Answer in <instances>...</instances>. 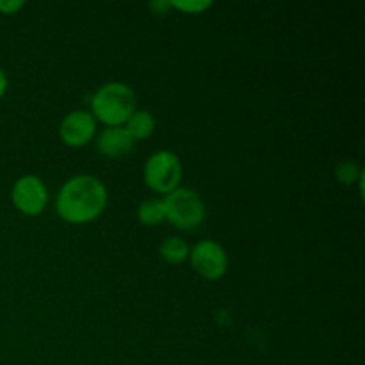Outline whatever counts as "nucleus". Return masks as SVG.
<instances>
[{"mask_svg": "<svg viewBox=\"0 0 365 365\" xmlns=\"http://www.w3.org/2000/svg\"><path fill=\"white\" fill-rule=\"evenodd\" d=\"M107 187L98 177L75 175L61 185L56 196V210L61 220L73 225L95 221L106 210Z\"/></svg>", "mask_w": 365, "mask_h": 365, "instance_id": "nucleus-1", "label": "nucleus"}, {"mask_svg": "<svg viewBox=\"0 0 365 365\" xmlns=\"http://www.w3.org/2000/svg\"><path fill=\"white\" fill-rule=\"evenodd\" d=\"M135 109L138 96L125 82H106L91 96V114L106 127H123Z\"/></svg>", "mask_w": 365, "mask_h": 365, "instance_id": "nucleus-2", "label": "nucleus"}, {"mask_svg": "<svg viewBox=\"0 0 365 365\" xmlns=\"http://www.w3.org/2000/svg\"><path fill=\"white\" fill-rule=\"evenodd\" d=\"M163 205L166 220L180 230H192L205 220V203L195 189L177 187L164 196Z\"/></svg>", "mask_w": 365, "mask_h": 365, "instance_id": "nucleus-3", "label": "nucleus"}, {"mask_svg": "<svg viewBox=\"0 0 365 365\" xmlns=\"http://www.w3.org/2000/svg\"><path fill=\"white\" fill-rule=\"evenodd\" d=\"M180 157L171 150H157L146 159L143 168V178L148 189L159 195H170L182 182Z\"/></svg>", "mask_w": 365, "mask_h": 365, "instance_id": "nucleus-4", "label": "nucleus"}, {"mask_svg": "<svg viewBox=\"0 0 365 365\" xmlns=\"http://www.w3.org/2000/svg\"><path fill=\"white\" fill-rule=\"evenodd\" d=\"M189 262L192 269L205 280H220L228 271L227 250L212 239L198 241L189 250Z\"/></svg>", "mask_w": 365, "mask_h": 365, "instance_id": "nucleus-5", "label": "nucleus"}, {"mask_svg": "<svg viewBox=\"0 0 365 365\" xmlns=\"http://www.w3.org/2000/svg\"><path fill=\"white\" fill-rule=\"evenodd\" d=\"M11 202L25 216H38L48 203V189L38 175H24L11 187Z\"/></svg>", "mask_w": 365, "mask_h": 365, "instance_id": "nucleus-6", "label": "nucleus"}, {"mask_svg": "<svg viewBox=\"0 0 365 365\" xmlns=\"http://www.w3.org/2000/svg\"><path fill=\"white\" fill-rule=\"evenodd\" d=\"M96 128H98V121L95 120L91 110L75 109L61 120L59 138L64 145L78 148L93 141Z\"/></svg>", "mask_w": 365, "mask_h": 365, "instance_id": "nucleus-7", "label": "nucleus"}, {"mask_svg": "<svg viewBox=\"0 0 365 365\" xmlns=\"http://www.w3.org/2000/svg\"><path fill=\"white\" fill-rule=\"evenodd\" d=\"M134 139L125 127H106L96 135V148L107 159H120L134 148Z\"/></svg>", "mask_w": 365, "mask_h": 365, "instance_id": "nucleus-8", "label": "nucleus"}, {"mask_svg": "<svg viewBox=\"0 0 365 365\" xmlns=\"http://www.w3.org/2000/svg\"><path fill=\"white\" fill-rule=\"evenodd\" d=\"M155 125L157 121L150 110L135 109L132 116L125 121L123 127L127 128V132L132 135L134 141H143V139H148L155 132Z\"/></svg>", "mask_w": 365, "mask_h": 365, "instance_id": "nucleus-9", "label": "nucleus"}, {"mask_svg": "<svg viewBox=\"0 0 365 365\" xmlns=\"http://www.w3.org/2000/svg\"><path fill=\"white\" fill-rule=\"evenodd\" d=\"M189 245L178 235H170V237L164 239L160 242L159 253L163 257V260L170 264H180L185 262L189 259Z\"/></svg>", "mask_w": 365, "mask_h": 365, "instance_id": "nucleus-10", "label": "nucleus"}, {"mask_svg": "<svg viewBox=\"0 0 365 365\" xmlns=\"http://www.w3.org/2000/svg\"><path fill=\"white\" fill-rule=\"evenodd\" d=\"M138 220L141 225L146 227H157V225L163 223L166 220V214H164V205L163 200L155 198H146L139 203L138 207Z\"/></svg>", "mask_w": 365, "mask_h": 365, "instance_id": "nucleus-11", "label": "nucleus"}, {"mask_svg": "<svg viewBox=\"0 0 365 365\" xmlns=\"http://www.w3.org/2000/svg\"><path fill=\"white\" fill-rule=\"evenodd\" d=\"M362 177H364L362 168H360L355 160H349V159L341 160V163L337 164V168H335V178H337L342 185L356 184Z\"/></svg>", "mask_w": 365, "mask_h": 365, "instance_id": "nucleus-12", "label": "nucleus"}, {"mask_svg": "<svg viewBox=\"0 0 365 365\" xmlns=\"http://www.w3.org/2000/svg\"><path fill=\"white\" fill-rule=\"evenodd\" d=\"M212 6L210 0H171L170 7L182 11L187 14H200Z\"/></svg>", "mask_w": 365, "mask_h": 365, "instance_id": "nucleus-13", "label": "nucleus"}, {"mask_svg": "<svg viewBox=\"0 0 365 365\" xmlns=\"http://www.w3.org/2000/svg\"><path fill=\"white\" fill-rule=\"evenodd\" d=\"M25 6L24 0H0V13L2 14H14Z\"/></svg>", "mask_w": 365, "mask_h": 365, "instance_id": "nucleus-14", "label": "nucleus"}, {"mask_svg": "<svg viewBox=\"0 0 365 365\" xmlns=\"http://www.w3.org/2000/svg\"><path fill=\"white\" fill-rule=\"evenodd\" d=\"M7 84H9V82H7V75H6V71H4L2 68H0V98H2V96L6 95V91H7Z\"/></svg>", "mask_w": 365, "mask_h": 365, "instance_id": "nucleus-15", "label": "nucleus"}]
</instances>
